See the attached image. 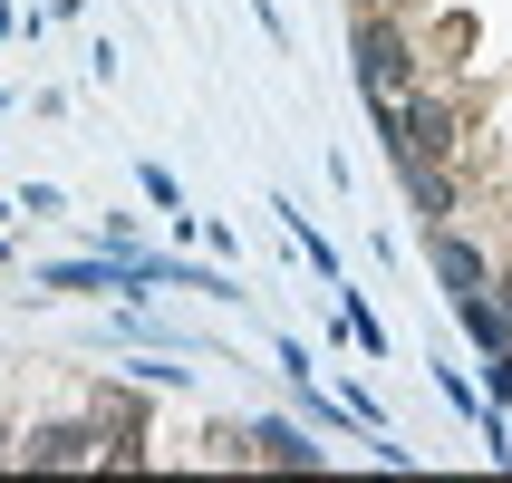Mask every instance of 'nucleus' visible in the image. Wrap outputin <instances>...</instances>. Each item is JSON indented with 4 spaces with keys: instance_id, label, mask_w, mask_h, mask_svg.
<instances>
[{
    "instance_id": "f257e3e1",
    "label": "nucleus",
    "mask_w": 512,
    "mask_h": 483,
    "mask_svg": "<svg viewBox=\"0 0 512 483\" xmlns=\"http://www.w3.org/2000/svg\"><path fill=\"white\" fill-rule=\"evenodd\" d=\"M358 68H368V87H377V107H406V39L397 29H368V39H358Z\"/></svg>"
},
{
    "instance_id": "f03ea898",
    "label": "nucleus",
    "mask_w": 512,
    "mask_h": 483,
    "mask_svg": "<svg viewBox=\"0 0 512 483\" xmlns=\"http://www.w3.org/2000/svg\"><path fill=\"white\" fill-rule=\"evenodd\" d=\"M397 145L406 155H445V145H455L445 136V107H397Z\"/></svg>"
}]
</instances>
